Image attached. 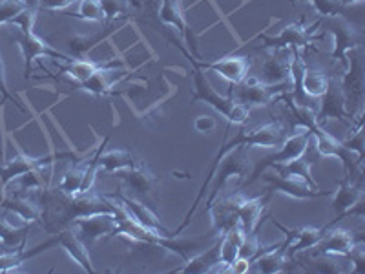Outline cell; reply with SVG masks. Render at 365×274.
<instances>
[{
    "mask_svg": "<svg viewBox=\"0 0 365 274\" xmlns=\"http://www.w3.org/2000/svg\"><path fill=\"white\" fill-rule=\"evenodd\" d=\"M287 137V126L283 121L279 119H274L270 121V123H265V125H259L256 126V128H250V130H241V132L236 133V137L234 139H230V141H225L223 146L220 148V152L216 154V158H214V161H212V166L210 171H208V176L205 178L203 185H201L200 192H197V196H195L194 203H192L190 210L187 212V216H185V220H182V223L179 225L178 230H174V236H179V234L185 230V228L190 225L192 218H194L195 210H197V207L201 205V200L205 198V194L208 192V187H210V181L212 178H214V172H216L217 165H220L221 159L225 158V156L228 154V152H232L236 146L243 145L245 148H252V146H263V148H274V146H279L283 143V139Z\"/></svg>",
    "mask_w": 365,
    "mask_h": 274,
    "instance_id": "6da1fadb",
    "label": "cell"
},
{
    "mask_svg": "<svg viewBox=\"0 0 365 274\" xmlns=\"http://www.w3.org/2000/svg\"><path fill=\"white\" fill-rule=\"evenodd\" d=\"M37 11L38 4L37 0L29 2L28 8L8 22L9 31H11L13 39L17 42V46L22 51V59H24V77L29 79V75L34 73L31 71V63H34L37 57H46V59H55V61H64V63H71L75 59H71L70 55L63 54V51L55 50L53 46L48 44L46 41H42L38 35H35L34 26L37 21Z\"/></svg>",
    "mask_w": 365,
    "mask_h": 274,
    "instance_id": "7a4b0ae2",
    "label": "cell"
},
{
    "mask_svg": "<svg viewBox=\"0 0 365 274\" xmlns=\"http://www.w3.org/2000/svg\"><path fill=\"white\" fill-rule=\"evenodd\" d=\"M192 79H194V96H192L190 103L201 101V103L208 104L210 108L216 110L221 117L228 121V125H243V123L249 121L250 108H247L243 104H237L236 101H232L228 96H220L210 86V83H208V79L200 68L192 66Z\"/></svg>",
    "mask_w": 365,
    "mask_h": 274,
    "instance_id": "3957f363",
    "label": "cell"
},
{
    "mask_svg": "<svg viewBox=\"0 0 365 274\" xmlns=\"http://www.w3.org/2000/svg\"><path fill=\"white\" fill-rule=\"evenodd\" d=\"M294 81L279 84H269L259 81L257 77H249L237 84H230L227 96L237 104H243L247 108H254V106H265L272 101H282L285 93L292 90Z\"/></svg>",
    "mask_w": 365,
    "mask_h": 274,
    "instance_id": "277c9868",
    "label": "cell"
},
{
    "mask_svg": "<svg viewBox=\"0 0 365 274\" xmlns=\"http://www.w3.org/2000/svg\"><path fill=\"white\" fill-rule=\"evenodd\" d=\"M247 150L243 145L236 146L232 152H228L223 159L217 165L216 172H214V178H212L210 185H212V192L208 196V200L205 201V210L212 207V205L216 203V200L220 198V192L223 191V187L228 183V179L232 178H241V176H245L249 172V161H247Z\"/></svg>",
    "mask_w": 365,
    "mask_h": 274,
    "instance_id": "5b68a950",
    "label": "cell"
},
{
    "mask_svg": "<svg viewBox=\"0 0 365 274\" xmlns=\"http://www.w3.org/2000/svg\"><path fill=\"white\" fill-rule=\"evenodd\" d=\"M309 141H311V132L307 128H303V126H298V132L292 133V136H287L283 139V143L279 146L282 148L276 152V154L267 156L265 159L257 163L256 168L252 171V178L249 179V183H254L257 178H262L263 172L267 168L274 165H285V163H291L294 159L302 158L305 154V150L309 148Z\"/></svg>",
    "mask_w": 365,
    "mask_h": 274,
    "instance_id": "8992f818",
    "label": "cell"
},
{
    "mask_svg": "<svg viewBox=\"0 0 365 274\" xmlns=\"http://www.w3.org/2000/svg\"><path fill=\"white\" fill-rule=\"evenodd\" d=\"M106 198L112 200L130 221H133L137 227H141L146 233L158 234V236H174V233H170L161 223V220L155 216L154 212L150 210L146 205H143L141 201H137L135 198H130L125 194H108Z\"/></svg>",
    "mask_w": 365,
    "mask_h": 274,
    "instance_id": "52a82bcc",
    "label": "cell"
},
{
    "mask_svg": "<svg viewBox=\"0 0 365 274\" xmlns=\"http://www.w3.org/2000/svg\"><path fill=\"white\" fill-rule=\"evenodd\" d=\"M179 50L182 51V55L187 57L188 63L194 68H200L201 71H214V73L221 75L223 79H227L230 84H237L245 79L250 70V61L247 57H240V55H228V57L217 59V61H201V59L194 57V55L188 54V50H185L181 44H175Z\"/></svg>",
    "mask_w": 365,
    "mask_h": 274,
    "instance_id": "ba28073f",
    "label": "cell"
},
{
    "mask_svg": "<svg viewBox=\"0 0 365 274\" xmlns=\"http://www.w3.org/2000/svg\"><path fill=\"white\" fill-rule=\"evenodd\" d=\"M316 26L318 24L307 26L305 22H292V24H287L282 29V34L276 37H262V42L270 51L292 50L296 55H299V50L311 44Z\"/></svg>",
    "mask_w": 365,
    "mask_h": 274,
    "instance_id": "9c48e42d",
    "label": "cell"
},
{
    "mask_svg": "<svg viewBox=\"0 0 365 274\" xmlns=\"http://www.w3.org/2000/svg\"><path fill=\"white\" fill-rule=\"evenodd\" d=\"M71 228L86 245H90L104 236H115L119 228V218L117 214H91V216L75 220Z\"/></svg>",
    "mask_w": 365,
    "mask_h": 274,
    "instance_id": "30bf717a",
    "label": "cell"
},
{
    "mask_svg": "<svg viewBox=\"0 0 365 274\" xmlns=\"http://www.w3.org/2000/svg\"><path fill=\"white\" fill-rule=\"evenodd\" d=\"M263 179L270 185L269 191L278 192V194L292 198V200H318V198H329L332 194V191L314 188L302 179L287 178V176H265Z\"/></svg>",
    "mask_w": 365,
    "mask_h": 274,
    "instance_id": "8fae6325",
    "label": "cell"
},
{
    "mask_svg": "<svg viewBox=\"0 0 365 274\" xmlns=\"http://www.w3.org/2000/svg\"><path fill=\"white\" fill-rule=\"evenodd\" d=\"M274 192L269 191L265 196H257V198H245L241 194H234V203H236V218L237 223L241 225L243 233L247 236L254 234L257 230V225L262 220V214L269 203L270 196Z\"/></svg>",
    "mask_w": 365,
    "mask_h": 274,
    "instance_id": "7c38bea8",
    "label": "cell"
},
{
    "mask_svg": "<svg viewBox=\"0 0 365 274\" xmlns=\"http://www.w3.org/2000/svg\"><path fill=\"white\" fill-rule=\"evenodd\" d=\"M327 34L332 37L331 57L334 61L338 59L344 64H347L349 51L356 50L358 46H360V34H358V29L351 22L345 21L341 15H338V21H334V26L329 29Z\"/></svg>",
    "mask_w": 365,
    "mask_h": 274,
    "instance_id": "4fadbf2b",
    "label": "cell"
},
{
    "mask_svg": "<svg viewBox=\"0 0 365 274\" xmlns=\"http://www.w3.org/2000/svg\"><path fill=\"white\" fill-rule=\"evenodd\" d=\"M298 55L292 50H279L272 51L262 66V79L263 83L279 84L294 81L292 70H294V61Z\"/></svg>",
    "mask_w": 365,
    "mask_h": 274,
    "instance_id": "5bb4252c",
    "label": "cell"
},
{
    "mask_svg": "<svg viewBox=\"0 0 365 274\" xmlns=\"http://www.w3.org/2000/svg\"><path fill=\"white\" fill-rule=\"evenodd\" d=\"M332 208L336 212H340L338 220H334L332 223H329L327 227H332L336 221L344 220L347 214H353L354 208L361 207V198H364V192H361V183H354L353 176H345L340 181L336 191H332Z\"/></svg>",
    "mask_w": 365,
    "mask_h": 274,
    "instance_id": "9a60e30c",
    "label": "cell"
},
{
    "mask_svg": "<svg viewBox=\"0 0 365 274\" xmlns=\"http://www.w3.org/2000/svg\"><path fill=\"white\" fill-rule=\"evenodd\" d=\"M327 227V225H325ZM358 245V240L351 230L345 228H325L324 236L316 245V256H347Z\"/></svg>",
    "mask_w": 365,
    "mask_h": 274,
    "instance_id": "2e32d148",
    "label": "cell"
},
{
    "mask_svg": "<svg viewBox=\"0 0 365 274\" xmlns=\"http://www.w3.org/2000/svg\"><path fill=\"white\" fill-rule=\"evenodd\" d=\"M319 99H324V101H322L319 110H316L314 112L316 123H318V125H324L325 121L329 119H338L341 121V123H347V125L351 126V121H349V117L351 116H349L347 106H345V97L344 93H341L340 84L334 86L331 81L329 90L325 91V96H322Z\"/></svg>",
    "mask_w": 365,
    "mask_h": 274,
    "instance_id": "e0dca14e",
    "label": "cell"
},
{
    "mask_svg": "<svg viewBox=\"0 0 365 274\" xmlns=\"http://www.w3.org/2000/svg\"><path fill=\"white\" fill-rule=\"evenodd\" d=\"M53 236L57 238V245L63 247V249L66 250L68 256H70L84 273H93V270H96L93 269V263H91L90 253H88V245L77 236V233H75L73 228H64V230L53 234Z\"/></svg>",
    "mask_w": 365,
    "mask_h": 274,
    "instance_id": "ac0fdd59",
    "label": "cell"
},
{
    "mask_svg": "<svg viewBox=\"0 0 365 274\" xmlns=\"http://www.w3.org/2000/svg\"><path fill=\"white\" fill-rule=\"evenodd\" d=\"M349 71L344 75V81L340 83L341 93L345 97V106H349L351 103L353 106V113H356V110L361 106V99H364V79H361V63L360 57H353L351 63H347ZM351 116V113H349Z\"/></svg>",
    "mask_w": 365,
    "mask_h": 274,
    "instance_id": "d6986e66",
    "label": "cell"
},
{
    "mask_svg": "<svg viewBox=\"0 0 365 274\" xmlns=\"http://www.w3.org/2000/svg\"><path fill=\"white\" fill-rule=\"evenodd\" d=\"M247 234L243 233L240 223L230 227L225 234H221V245H220V267L217 273H228L230 265L240 258V250L245 243Z\"/></svg>",
    "mask_w": 365,
    "mask_h": 274,
    "instance_id": "ffe728a7",
    "label": "cell"
},
{
    "mask_svg": "<svg viewBox=\"0 0 365 274\" xmlns=\"http://www.w3.org/2000/svg\"><path fill=\"white\" fill-rule=\"evenodd\" d=\"M123 183L126 185L130 192H133L135 198H145L150 192L154 191V187L158 185V178H155L152 172H148L143 165L137 163L132 168H126V171L117 172Z\"/></svg>",
    "mask_w": 365,
    "mask_h": 274,
    "instance_id": "44dd1931",
    "label": "cell"
},
{
    "mask_svg": "<svg viewBox=\"0 0 365 274\" xmlns=\"http://www.w3.org/2000/svg\"><path fill=\"white\" fill-rule=\"evenodd\" d=\"M220 245H221V236L208 247L207 250H200L194 256H190L185 262V265L179 267L175 273H217L220 267Z\"/></svg>",
    "mask_w": 365,
    "mask_h": 274,
    "instance_id": "7402d4cb",
    "label": "cell"
},
{
    "mask_svg": "<svg viewBox=\"0 0 365 274\" xmlns=\"http://www.w3.org/2000/svg\"><path fill=\"white\" fill-rule=\"evenodd\" d=\"M57 245V238H50V240L46 241V243H42V245L35 247V249H28L26 250L24 247H21V249L17 250H8V253H2L0 254V273H11V270H15L17 267H21L22 263L26 262V260H29V258L37 256V254L44 253V250H48L50 247Z\"/></svg>",
    "mask_w": 365,
    "mask_h": 274,
    "instance_id": "603a6c76",
    "label": "cell"
},
{
    "mask_svg": "<svg viewBox=\"0 0 365 274\" xmlns=\"http://www.w3.org/2000/svg\"><path fill=\"white\" fill-rule=\"evenodd\" d=\"M112 66H117V61H110L106 66L101 68L99 71H96V73L91 75L90 79L84 81V83H81L79 88L90 91V93H93V96H99V97L108 96L110 90H112V86H113V83H115L117 73H120V71L113 70Z\"/></svg>",
    "mask_w": 365,
    "mask_h": 274,
    "instance_id": "cb8c5ba5",
    "label": "cell"
},
{
    "mask_svg": "<svg viewBox=\"0 0 365 274\" xmlns=\"http://www.w3.org/2000/svg\"><path fill=\"white\" fill-rule=\"evenodd\" d=\"M135 165V158H133V154L128 152V150H110L106 154L99 156V161H97V174H99V172H104V174H117V172L132 168V166Z\"/></svg>",
    "mask_w": 365,
    "mask_h": 274,
    "instance_id": "d4e9b609",
    "label": "cell"
},
{
    "mask_svg": "<svg viewBox=\"0 0 365 274\" xmlns=\"http://www.w3.org/2000/svg\"><path fill=\"white\" fill-rule=\"evenodd\" d=\"M159 17L165 24L178 29L179 37L190 42V39H188V24L187 19H185V13H182L181 0H163L161 8H159Z\"/></svg>",
    "mask_w": 365,
    "mask_h": 274,
    "instance_id": "484cf974",
    "label": "cell"
},
{
    "mask_svg": "<svg viewBox=\"0 0 365 274\" xmlns=\"http://www.w3.org/2000/svg\"><path fill=\"white\" fill-rule=\"evenodd\" d=\"M302 73H298V77L302 79L299 83V88L307 97H312V99H319L322 96H325V91L329 90L331 86V79H329V75L322 73L318 70H307L305 64H303Z\"/></svg>",
    "mask_w": 365,
    "mask_h": 274,
    "instance_id": "4316f807",
    "label": "cell"
},
{
    "mask_svg": "<svg viewBox=\"0 0 365 274\" xmlns=\"http://www.w3.org/2000/svg\"><path fill=\"white\" fill-rule=\"evenodd\" d=\"M28 230L29 227H15L0 216V249L8 253V250H17L24 247Z\"/></svg>",
    "mask_w": 365,
    "mask_h": 274,
    "instance_id": "83f0119b",
    "label": "cell"
},
{
    "mask_svg": "<svg viewBox=\"0 0 365 274\" xmlns=\"http://www.w3.org/2000/svg\"><path fill=\"white\" fill-rule=\"evenodd\" d=\"M86 168H88V161L79 163V165L71 166L70 171L64 172L63 179L58 181L57 188L58 191H63L64 194H81L84 185V179H86Z\"/></svg>",
    "mask_w": 365,
    "mask_h": 274,
    "instance_id": "f1b7e54d",
    "label": "cell"
},
{
    "mask_svg": "<svg viewBox=\"0 0 365 274\" xmlns=\"http://www.w3.org/2000/svg\"><path fill=\"white\" fill-rule=\"evenodd\" d=\"M108 64V63H106ZM106 64H101V63H91V61H83V59H77V61H71L68 63V66L64 68L68 75H70L71 79L77 81V83H84L91 77V75L99 71L101 68H104Z\"/></svg>",
    "mask_w": 365,
    "mask_h": 274,
    "instance_id": "f546056e",
    "label": "cell"
},
{
    "mask_svg": "<svg viewBox=\"0 0 365 274\" xmlns=\"http://www.w3.org/2000/svg\"><path fill=\"white\" fill-rule=\"evenodd\" d=\"M70 17L79 19V21H86V22H104L106 21L99 0H81L77 13H71Z\"/></svg>",
    "mask_w": 365,
    "mask_h": 274,
    "instance_id": "4dcf8cb0",
    "label": "cell"
},
{
    "mask_svg": "<svg viewBox=\"0 0 365 274\" xmlns=\"http://www.w3.org/2000/svg\"><path fill=\"white\" fill-rule=\"evenodd\" d=\"M29 6V0H0V26L21 15Z\"/></svg>",
    "mask_w": 365,
    "mask_h": 274,
    "instance_id": "1f68e13d",
    "label": "cell"
},
{
    "mask_svg": "<svg viewBox=\"0 0 365 274\" xmlns=\"http://www.w3.org/2000/svg\"><path fill=\"white\" fill-rule=\"evenodd\" d=\"M106 21H117L128 13V0H99Z\"/></svg>",
    "mask_w": 365,
    "mask_h": 274,
    "instance_id": "d6a6232c",
    "label": "cell"
},
{
    "mask_svg": "<svg viewBox=\"0 0 365 274\" xmlns=\"http://www.w3.org/2000/svg\"><path fill=\"white\" fill-rule=\"evenodd\" d=\"M309 2L316 9V13L325 15V17H338L341 15V8H344L340 0H309Z\"/></svg>",
    "mask_w": 365,
    "mask_h": 274,
    "instance_id": "836d02e7",
    "label": "cell"
},
{
    "mask_svg": "<svg viewBox=\"0 0 365 274\" xmlns=\"http://www.w3.org/2000/svg\"><path fill=\"white\" fill-rule=\"evenodd\" d=\"M2 101H9V103H13L15 106H17L21 112H26V108L22 106L21 103H19V99L15 96H13L11 91H9L8 88V83H6V68H4V59H2V50H0V103Z\"/></svg>",
    "mask_w": 365,
    "mask_h": 274,
    "instance_id": "e575fe53",
    "label": "cell"
},
{
    "mask_svg": "<svg viewBox=\"0 0 365 274\" xmlns=\"http://www.w3.org/2000/svg\"><path fill=\"white\" fill-rule=\"evenodd\" d=\"M341 143H344V146L347 150H351V152H356L358 163H361V159H364V133H361V123L358 125V128L351 133V137Z\"/></svg>",
    "mask_w": 365,
    "mask_h": 274,
    "instance_id": "d590c367",
    "label": "cell"
},
{
    "mask_svg": "<svg viewBox=\"0 0 365 274\" xmlns=\"http://www.w3.org/2000/svg\"><path fill=\"white\" fill-rule=\"evenodd\" d=\"M75 2H81V0H37L38 9H46V11H64Z\"/></svg>",
    "mask_w": 365,
    "mask_h": 274,
    "instance_id": "8d00e7d4",
    "label": "cell"
},
{
    "mask_svg": "<svg viewBox=\"0 0 365 274\" xmlns=\"http://www.w3.org/2000/svg\"><path fill=\"white\" fill-rule=\"evenodd\" d=\"M194 128L200 133H212L216 130V119L212 116H200L194 121Z\"/></svg>",
    "mask_w": 365,
    "mask_h": 274,
    "instance_id": "74e56055",
    "label": "cell"
},
{
    "mask_svg": "<svg viewBox=\"0 0 365 274\" xmlns=\"http://www.w3.org/2000/svg\"><path fill=\"white\" fill-rule=\"evenodd\" d=\"M358 2H361V0H340L341 6H353V4H358Z\"/></svg>",
    "mask_w": 365,
    "mask_h": 274,
    "instance_id": "f35d334b",
    "label": "cell"
}]
</instances>
